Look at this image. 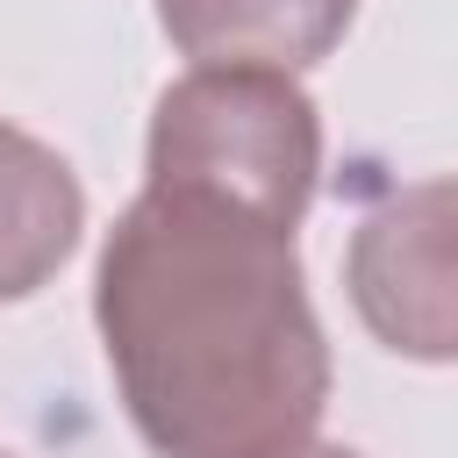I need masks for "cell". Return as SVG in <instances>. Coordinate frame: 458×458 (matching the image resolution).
<instances>
[{
    "label": "cell",
    "instance_id": "4",
    "mask_svg": "<svg viewBox=\"0 0 458 458\" xmlns=\"http://www.w3.org/2000/svg\"><path fill=\"white\" fill-rule=\"evenodd\" d=\"M165 43L186 64H265L308 72L336 57L358 21V0H150Z\"/></svg>",
    "mask_w": 458,
    "mask_h": 458
},
{
    "label": "cell",
    "instance_id": "3",
    "mask_svg": "<svg viewBox=\"0 0 458 458\" xmlns=\"http://www.w3.org/2000/svg\"><path fill=\"white\" fill-rule=\"evenodd\" d=\"M344 286L358 322L415 365H451L458 286H451V179H415L386 193L344 250Z\"/></svg>",
    "mask_w": 458,
    "mask_h": 458
},
{
    "label": "cell",
    "instance_id": "7",
    "mask_svg": "<svg viewBox=\"0 0 458 458\" xmlns=\"http://www.w3.org/2000/svg\"><path fill=\"white\" fill-rule=\"evenodd\" d=\"M0 458H7V451H0Z\"/></svg>",
    "mask_w": 458,
    "mask_h": 458
},
{
    "label": "cell",
    "instance_id": "2",
    "mask_svg": "<svg viewBox=\"0 0 458 458\" xmlns=\"http://www.w3.org/2000/svg\"><path fill=\"white\" fill-rule=\"evenodd\" d=\"M143 186H193L301 229L322 186V114L293 72L186 64L150 107Z\"/></svg>",
    "mask_w": 458,
    "mask_h": 458
},
{
    "label": "cell",
    "instance_id": "5",
    "mask_svg": "<svg viewBox=\"0 0 458 458\" xmlns=\"http://www.w3.org/2000/svg\"><path fill=\"white\" fill-rule=\"evenodd\" d=\"M86 236L79 172L29 129L0 122V308L43 293Z\"/></svg>",
    "mask_w": 458,
    "mask_h": 458
},
{
    "label": "cell",
    "instance_id": "1",
    "mask_svg": "<svg viewBox=\"0 0 458 458\" xmlns=\"http://www.w3.org/2000/svg\"><path fill=\"white\" fill-rule=\"evenodd\" d=\"M93 329L157 458H272L329 408V336L293 229L193 186H143L93 258Z\"/></svg>",
    "mask_w": 458,
    "mask_h": 458
},
{
    "label": "cell",
    "instance_id": "6",
    "mask_svg": "<svg viewBox=\"0 0 458 458\" xmlns=\"http://www.w3.org/2000/svg\"><path fill=\"white\" fill-rule=\"evenodd\" d=\"M272 458H365V451H351V444H322V437H308V444H286V451H272Z\"/></svg>",
    "mask_w": 458,
    "mask_h": 458
}]
</instances>
